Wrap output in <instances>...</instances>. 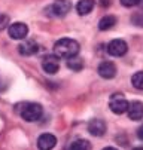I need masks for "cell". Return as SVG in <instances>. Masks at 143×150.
<instances>
[{
    "instance_id": "obj_21",
    "label": "cell",
    "mask_w": 143,
    "mask_h": 150,
    "mask_svg": "<svg viewBox=\"0 0 143 150\" xmlns=\"http://www.w3.org/2000/svg\"><path fill=\"white\" fill-rule=\"evenodd\" d=\"M103 150H118V149H115V147H106V149H103Z\"/></svg>"
},
{
    "instance_id": "obj_5",
    "label": "cell",
    "mask_w": 143,
    "mask_h": 150,
    "mask_svg": "<svg viewBox=\"0 0 143 150\" xmlns=\"http://www.w3.org/2000/svg\"><path fill=\"white\" fill-rule=\"evenodd\" d=\"M8 34H9L11 39L21 40L28 34V27L24 23H14L8 27Z\"/></svg>"
},
{
    "instance_id": "obj_1",
    "label": "cell",
    "mask_w": 143,
    "mask_h": 150,
    "mask_svg": "<svg viewBox=\"0 0 143 150\" xmlns=\"http://www.w3.org/2000/svg\"><path fill=\"white\" fill-rule=\"evenodd\" d=\"M78 52H79V43L70 37H61L54 45V54L58 58L69 59V58L78 55Z\"/></svg>"
},
{
    "instance_id": "obj_6",
    "label": "cell",
    "mask_w": 143,
    "mask_h": 150,
    "mask_svg": "<svg viewBox=\"0 0 143 150\" xmlns=\"http://www.w3.org/2000/svg\"><path fill=\"white\" fill-rule=\"evenodd\" d=\"M42 69L46 74H55L60 70V58L55 54L46 55L42 61Z\"/></svg>"
},
{
    "instance_id": "obj_8",
    "label": "cell",
    "mask_w": 143,
    "mask_h": 150,
    "mask_svg": "<svg viewBox=\"0 0 143 150\" xmlns=\"http://www.w3.org/2000/svg\"><path fill=\"white\" fill-rule=\"evenodd\" d=\"M106 129H107V126H106L105 120H101V119H92L88 123V132L91 135L101 137V135L106 134Z\"/></svg>"
},
{
    "instance_id": "obj_13",
    "label": "cell",
    "mask_w": 143,
    "mask_h": 150,
    "mask_svg": "<svg viewBox=\"0 0 143 150\" xmlns=\"http://www.w3.org/2000/svg\"><path fill=\"white\" fill-rule=\"evenodd\" d=\"M94 5H95L94 0H79L76 3V11L79 15H88L94 9Z\"/></svg>"
},
{
    "instance_id": "obj_20",
    "label": "cell",
    "mask_w": 143,
    "mask_h": 150,
    "mask_svg": "<svg viewBox=\"0 0 143 150\" xmlns=\"http://www.w3.org/2000/svg\"><path fill=\"white\" fill-rule=\"evenodd\" d=\"M137 137H139L140 140H143V125L139 126V129H137Z\"/></svg>"
},
{
    "instance_id": "obj_4",
    "label": "cell",
    "mask_w": 143,
    "mask_h": 150,
    "mask_svg": "<svg viewBox=\"0 0 143 150\" xmlns=\"http://www.w3.org/2000/svg\"><path fill=\"white\" fill-rule=\"evenodd\" d=\"M127 51H128V45L122 39H115L107 45V52L112 57H124Z\"/></svg>"
},
{
    "instance_id": "obj_15",
    "label": "cell",
    "mask_w": 143,
    "mask_h": 150,
    "mask_svg": "<svg viewBox=\"0 0 143 150\" xmlns=\"http://www.w3.org/2000/svg\"><path fill=\"white\" fill-rule=\"evenodd\" d=\"M67 67L73 71H80L84 69V59L80 57H78V55H75V57L67 59Z\"/></svg>"
},
{
    "instance_id": "obj_17",
    "label": "cell",
    "mask_w": 143,
    "mask_h": 150,
    "mask_svg": "<svg viewBox=\"0 0 143 150\" xmlns=\"http://www.w3.org/2000/svg\"><path fill=\"white\" fill-rule=\"evenodd\" d=\"M131 83H133V86H134L136 89L143 91V71L134 73L133 77H131Z\"/></svg>"
},
{
    "instance_id": "obj_14",
    "label": "cell",
    "mask_w": 143,
    "mask_h": 150,
    "mask_svg": "<svg viewBox=\"0 0 143 150\" xmlns=\"http://www.w3.org/2000/svg\"><path fill=\"white\" fill-rule=\"evenodd\" d=\"M116 24V18L113 15H106L100 19V23H98V28L101 31H106V30H110L113 25Z\"/></svg>"
},
{
    "instance_id": "obj_11",
    "label": "cell",
    "mask_w": 143,
    "mask_h": 150,
    "mask_svg": "<svg viewBox=\"0 0 143 150\" xmlns=\"http://www.w3.org/2000/svg\"><path fill=\"white\" fill-rule=\"evenodd\" d=\"M18 51L23 57H31L39 51V45L36 43L34 40H24L21 45L18 46Z\"/></svg>"
},
{
    "instance_id": "obj_3",
    "label": "cell",
    "mask_w": 143,
    "mask_h": 150,
    "mask_svg": "<svg viewBox=\"0 0 143 150\" xmlns=\"http://www.w3.org/2000/svg\"><path fill=\"white\" fill-rule=\"evenodd\" d=\"M109 107L110 110L115 113V115H124L127 110H128V101L127 98L124 97V94H113L109 100Z\"/></svg>"
},
{
    "instance_id": "obj_12",
    "label": "cell",
    "mask_w": 143,
    "mask_h": 150,
    "mask_svg": "<svg viewBox=\"0 0 143 150\" xmlns=\"http://www.w3.org/2000/svg\"><path fill=\"white\" fill-rule=\"evenodd\" d=\"M128 117L131 120H142L143 119V103L140 101H134L131 104H128Z\"/></svg>"
},
{
    "instance_id": "obj_9",
    "label": "cell",
    "mask_w": 143,
    "mask_h": 150,
    "mask_svg": "<svg viewBox=\"0 0 143 150\" xmlns=\"http://www.w3.org/2000/svg\"><path fill=\"white\" fill-rule=\"evenodd\" d=\"M98 74L103 79H113L116 76V66L112 61H103L98 66Z\"/></svg>"
},
{
    "instance_id": "obj_18",
    "label": "cell",
    "mask_w": 143,
    "mask_h": 150,
    "mask_svg": "<svg viewBox=\"0 0 143 150\" xmlns=\"http://www.w3.org/2000/svg\"><path fill=\"white\" fill-rule=\"evenodd\" d=\"M8 27H9V16L5 13H0V31H3Z\"/></svg>"
},
{
    "instance_id": "obj_7",
    "label": "cell",
    "mask_w": 143,
    "mask_h": 150,
    "mask_svg": "<svg viewBox=\"0 0 143 150\" xmlns=\"http://www.w3.org/2000/svg\"><path fill=\"white\" fill-rule=\"evenodd\" d=\"M70 9H72V3L69 0H55L49 8V12L54 16H64L70 12Z\"/></svg>"
},
{
    "instance_id": "obj_2",
    "label": "cell",
    "mask_w": 143,
    "mask_h": 150,
    "mask_svg": "<svg viewBox=\"0 0 143 150\" xmlns=\"http://www.w3.org/2000/svg\"><path fill=\"white\" fill-rule=\"evenodd\" d=\"M43 115V109L42 105L37 104V103H26L23 104V109H21V117L24 120L28 122H36L42 117Z\"/></svg>"
},
{
    "instance_id": "obj_23",
    "label": "cell",
    "mask_w": 143,
    "mask_h": 150,
    "mask_svg": "<svg viewBox=\"0 0 143 150\" xmlns=\"http://www.w3.org/2000/svg\"><path fill=\"white\" fill-rule=\"evenodd\" d=\"M134 150H143V147H136Z\"/></svg>"
},
{
    "instance_id": "obj_16",
    "label": "cell",
    "mask_w": 143,
    "mask_h": 150,
    "mask_svg": "<svg viewBox=\"0 0 143 150\" xmlns=\"http://www.w3.org/2000/svg\"><path fill=\"white\" fill-rule=\"evenodd\" d=\"M67 150H91V143L88 140H82V138H80V140L73 141L69 146Z\"/></svg>"
},
{
    "instance_id": "obj_22",
    "label": "cell",
    "mask_w": 143,
    "mask_h": 150,
    "mask_svg": "<svg viewBox=\"0 0 143 150\" xmlns=\"http://www.w3.org/2000/svg\"><path fill=\"white\" fill-rule=\"evenodd\" d=\"M139 5H140V6L143 8V0H140V2H139Z\"/></svg>"
},
{
    "instance_id": "obj_19",
    "label": "cell",
    "mask_w": 143,
    "mask_h": 150,
    "mask_svg": "<svg viewBox=\"0 0 143 150\" xmlns=\"http://www.w3.org/2000/svg\"><path fill=\"white\" fill-rule=\"evenodd\" d=\"M140 0H121V5L125 6V8H133V6H137Z\"/></svg>"
},
{
    "instance_id": "obj_10",
    "label": "cell",
    "mask_w": 143,
    "mask_h": 150,
    "mask_svg": "<svg viewBox=\"0 0 143 150\" xmlns=\"http://www.w3.org/2000/svg\"><path fill=\"white\" fill-rule=\"evenodd\" d=\"M55 144H57V138L52 134H48V132L42 134L37 140L39 150H52L55 147Z\"/></svg>"
}]
</instances>
